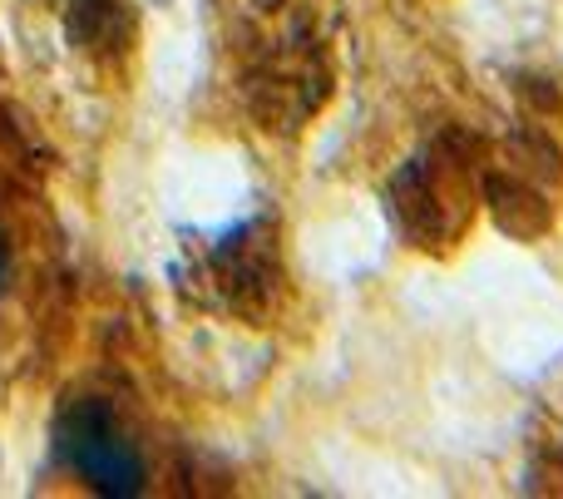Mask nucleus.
I'll return each mask as SVG.
<instances>
[{
  "label": "nucleus",
  "instance_id": "5",
  "mask_svg": "<svg viewBox=\"0 0 563 499\" xmlns=\"http://www.w3.org/2000/svg\"><path fill=\"white\" fill-rule=\"evenodd\" d=\"M69 35L79 49H124L134 35V15H129V0H69L65 10Z\"/></svg>",
  "mask_w": 563,
  "mask_h": 499
},
{
  "label": "nucleus",
  "instance_id": "6",
  "mask_svg": "<svg viewBox=\"0 0 563 499\" xmlns=\"http://www.w3.org/2000/svg\"><path fill=\"white\" fill-rule=\"evenodd\" d=\"M5 282H10V243L0 233V292H5Z\"/></svg>",
  "mask_w": 563,
  "mask_h": 499
},
{
  "label": "nucleus",
  "instance_id": "3",
  "mask_svg": "<svg viewBox=\"0 0 563 499\" xmlns=\"http://www.w3.org/2000/svg\"><path fill=\"white\" fill-rule=\"evenodd\" d=\"M396 213L420 247L450 243V237L460 233V223H465V184H460V168L445 164V158H420V164H410L396 184Z\"/></svg>",
  "mask_w": 563,
  "mask_h": 499
},
{
  "label": "nucleus",
  "instance_id": "2",
  "mask_svg": "<svg viewBox=\"0 0 563 499\" xmlns=\"http://www.w3.org/2000/svg\"><path fill=\"white\" fill-rule=\"evenodd\" d=\"M327 65H321L311 40H273V49H257L253 69H247V95L253 109L267 119L273 129H297L301 119L317 114V104L327 99Z\"/></svg>",
  "mask_w": 563,
  "mask_h": 499
},
{
  "label": "nucleus",
  "instance_id": "1",
  "mask_svg": "<svg viewBox=\"0 0 563 499\" xmlns=\"http://www.w3.org/2000/svg\"><path fill=\"white\" fill-rule=\"evenodd\" d=\"M55 455L99 495L129 499L144 490V455L104 401H69L55 425Z\"/></svg>",
  "mask_w": 563,
  "mask_h": 499
},
{
  "label": "nucleus",
  "instance_id": "4",
  "mask_svg": "<svg viewBox=\"0 0 563 499\" xmlns=\"http://www.w3.org/2000/svg\"><path fill=\"white\" fill-rule=\"evenodd\" d=\"M203 277L218 287L228 307H263V292L277 282V257L253 228H243V233L218 243Z\"/></svg>",
  "mask_w": 563,
  "mask_h": 499
}]
</instances>
